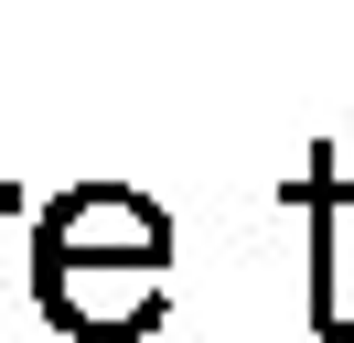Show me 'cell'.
Returning <instances> with one entry per match:
<instances>
[{
  "mask_svg": "<svg viewBox=\"0 0 354 343\" xmlns=\"http://www.w3.org/2000/svg\"><path fill=\"white\" fill-rule=\"evenodd\" d=\"M0 214H32V193H22V183H0Z\"/></svg>",
  "mask_w": 354,
  "mask_h": 343,
  "instance_id": "obj_3",
  "label": "cell"
},
{
  "mask_svg": "<svg viewBox=\"0 0 354 343\" xmlns=\"http://www.w3.org/2000/svg\"><path fill=\"white\" fill-rule=\"evenodd\" d=\"M301 214H311V333L354 343V161L333 140L301 161Z\"/></svg>",
  "mask_w": 354,
  "mask_h": 343,
  "instance_id": "obj_2",
  "label": "cell"
},
{
  "mask_svg": "<svg viewBox=\"0 0 354 343\" xmlns=\"http://www.w3.org/2000/svg\"><path fill=\"white\" fill-rule=\"evenodd\" d=\"M22 300L65 343H140L172 311V214L129 183H65L32 204L22 236Z\"/></svg>",
  "mask_w": 354,
  "mask_h": 343,
  "instance_id": "obj_1",
  "label": "cell"
}]
</instances>
